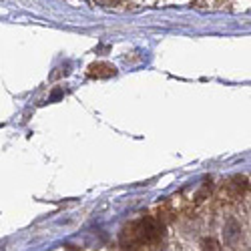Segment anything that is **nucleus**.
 <instances>
[{
	"label": "nucleus",
	"mask_w": 251,
	"mask_h": 251,
	"mask_svg": "<svg viewBox=\"0 0 251 251\" xmlns=\"http://www.w3.org/2000/svg\"><path fill=\"white\" fill-rule=\"evenodd\" d=\"M117 75V69L109 62H95L89 67V76L91 78H111Z\"/></svg>",
	"instance_id": "f03ea898"
},
{
	"label": "nucleus",
	"mask_w": 251,
	"mask_h": 251,
	"mask_svg": "<svg viewBox=\"0 0 251 251\" xmlns=\"http://www.w3.org/2000/svg\"><path fill=\"white\" fill-rule=\"evenodd\" d=\"M163 239V225L155 217H143L129 227H125L121 233V245L129 249H141L157 245Z\"/></svg>",
	"instance_id": "f257e3e1"
},
{
	"label": "nucleus",
	"mask_w": 251,
	"mask_h": 251,
	"mask_svg": "<svg viewBox=\"0 0 251 251\" xmlns=\"http://www.w3.org/2000/svg\"><path fill=\"white\" fill-rule=\"evenodd\" d=\"M223 235H225V243L233 245L237 243V239L241 237V227L235 219H227L225 221V227H223Z\"/></svg>",
	"instance_id": "7ed1b4c3"
},
{
	"label": "nucleus",
	"mask_w": 251,
	"mask_h": 251,
	"mask_svg": "<svg viewBox=\"0 0 251 251\" xmlns=\"http://www.w3.org/2000/svg\"><path fill=\"white\" fill-rule=\"evenodd\" d=\"M203 249H219V243L215 239H205L203 241Z\"/></svg>",
	"instance_id": "39448f33"
},
{
	"label": "nucleus",
	"mask_w": 251,
	"mask_h": 251,
	"mask_svg": "<svg viewBox=\"0 0 251 251\" xmlns=\"http://www.w3.org/2000/svg\"><path fill=\"white\" fill-rule=\"evenodd\" d=\"M95 2H99L100 6H117L123 2V0H95Z\"/></svg>",
	"instance_id": "20e7f679"
}]
</instances>
